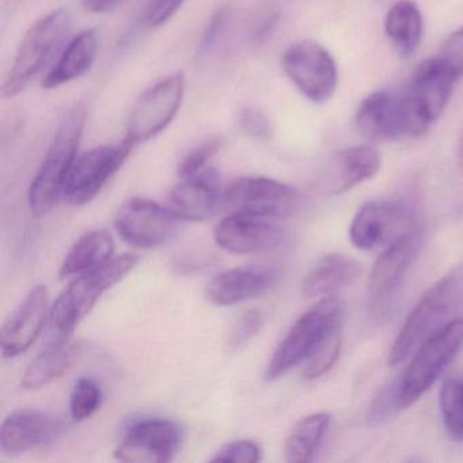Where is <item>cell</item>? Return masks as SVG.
Returning a JSON list of instances; mask_svg holds the SVG:
<instances>
[{"label": "cell", "instance_id": "cell-1", "mask_svg": "<svg viewBox=\"0 0 463 463\" xmlns=\"http://www.w3.org/2000/svg\"><path fill=\"white\" fill-rule=\"evenodd\" d=\"M85 126L86 109L82 105L72 108L59 126L29 188V207L34 216L50 213L61 197H64V189L78 158Z\"/></svg>", "mask_w": 463, "mask_h": 463}, {"label": "cell", "instance_id": "cell-2", "mask_svg": "<svg viewBox=\"0 0 463 463\" xmlns=\"http://www.w3.org/2000/svg\"><path fill=\"white\" fill-rule=\"evenodd\" d=\"M137 264L134 254H123L105 264L80 273L53 303L50 322L56 335H70L77 325L112 287L120 283Z\"/></svg>", "mask_w": 463, "mask_h": 463}, {"label": "cell", "instance_id": "cell-3", "mask_svg": "<svg viewBox=\"0 0 463 463\" xmlns=\"http://www.w3.org/2000/svg\"><path fill=\"white\" fill-rule=\"evenodd\" d=\"M71 31V17L66 10H55L37 21L26 32L4 83V96L13 99L23 93L42 74L61 50Z\"/></svg>", "mask_w": 463, "mask_h": 463}, {"label": "cell", "instance_id": "cell-4", "mask_svg": "<svg viewBox=\"0 0 463 463\" xmlns=\"http://www.w3.org/2000/svg\"><path fill=\"white\" fill-rule=\"evenodd\" d=\"M457 80L438 58L417 67L401 96L406 137H420L430 131L449 105Z\"/></svg>", "mask_w": 463, "mask_h": 463}, {"label": "cell", "instance_id": "cell-5", "mask_svg": "<svg viewBox=\"0 0 463 463\" xmlns=\"http://www.w3.org/2000/svg\"><path fill=\"white\" fill-rule=\"evenodd\" d=\"M463 346V318L454 319L433 332L421 345L398 381L400 408L420 400L438 381L444 368Z\"/></svg>", "mask_w": 463, "mask_h": 463}, {"label": "cell", "instance_id": "cell-6", "mask_svg": "<svg viewBox=\"0 0 463 463\" xmlns=\"http://www.w3.org/2000/svg\"><path fill=\"white\" fill-rule=\"evenodd\" d=\"M343 319L344 303L337 297H326L308 308L273 352L265 373L268 381H275L306 362L325 335Z\"/></svg>", "mask_w": 463, "mask_h": 463}, {"label": "cell", "instance_id": "cell-7", "mask_svg": "<svg viewBox=\"0 0 463 463\" xmlns=\"http://www.w3.org/2000/svg\"><path fill=\"white\" fill-rule=\"evenodd\" d=\"M420 232L398 237L376 260L368 276V314L375 324H383L392 314L398 291L409 268L421 248Z\"/></svg>", "mask_w": 463, "mask_h": 463}, {"label": "cell", "instance_id": "cell-8", "mask_svg": "<svg viewBox=\"0 0 463 463\" xmlns=\"http://www.w3.org/2000/svg\"><path fill=\"white\" fill-rule=\"evenodd\" d=\"M459 280L451 275L436 281L414 306L389 354L392 367L405 362L446 318L457 303Z\"/></svg>", "mask_w": 463, "mask_h": 463}, {"label": "cell", "instance_id": "cell-9", "mask_svg": "<svg viewBox=\"0 0 463 463\" xmlns=\"http://www.w3.org/2000/svg\"><path fill=\"white\" fill-rule=\"evenodd\" d=\"M185 93V77L175 72L147 89L135 101L127 121V137L135 146L158 137L172 124Z\"/></svg>", "mask_w": 463, "mask_h": 463}, {"label": "cell", "instance_id": "cell-10", "mask_svg": "<svg viewBox=\"0 0 463 463\" xmlns=\"http://www.w3.org/2000/svg\"><path fill=\"white\" fill-rule=\"evenodd\" d=\"M284 72L305 99L324 104L338 85V70L333 56L318 43L303 40L287 48L281 59Z\"/></svg>", "mask_w": 463, "mask_h": 463}, {"label": "cell", "instance_id": "cell-11", "mask_svg": "<svg viewBox=\"0 0 463 463\" xmlns=\"http://www.w3.org/2000/svg\"><path fill=\"white\" fill-rule=\"evenodd\" d=\"M180 422L165 417H142L124 430L115 457L123 462L165 463L175 459L184 444Z\"/></svg>", "mask_w": 463, "mask_h": 463}, {"label": "cell", "instance_id": "cell-12", "mask_svg": "<svg viewBox=\"0 0 463 463\" xmlns=\"http://www.w3.org/2000/svg\"><path fill=\"white\" fill-rule=\"evenodd\" d=\"M178 219L153 200L131 197L118 208L115 216L118 234L135 248L154 249L175 240Z\"/></svg>", "mask_w": 463, "mask_h": 463}, {"label": "cell", "instance_id": "cell-13", "mask_svg": "<svg viewBox=\"0 0 463 463\" xmlns=\"http://www.w3.org/2000/svg\"><path fill=\"white\" fill-rule=\"evenodd\" d=\"M134 147L126 137L118 145L99 146L78 156L64 189L67 202L72 205L90 203L123 166Z\"/></svg>", "mask_w": 463, "mask_h": 463}, {"label": "cell", "instance_id": "cell-14", "mask_svg": "<svg viewBox=\"0 0 463 463\" xmlns=\"http://www.w3.org/2000/svg\"><path fill=\"white\" fill-rule=\"evenodd\" d=\"M224 202L235 211L283 219L297 213L300 194L297 189L268 177H241L230 184Z\"/></svg>", "mask_w": 463, "mask_h": 463}, {"label": "cell", "instance_id": "cell-15", "mask_svg": "<svg viewBox=\"0 0 463 463\" xmlns=\"http://www.w3.org/2000/svg\"><path fill=\"white\" fill-rule=\"evenodd\" d=\"M66 420L51 411L23 409L10 414L0 430V449L7 457H18L40 447L51 446L67 432Z\"/></svg>", "mask_w": 463, "mask_h": 463}, {"label": "cell", "instance_id": "cell-16", "mask_svg": "<svg viewBox=\"0 0 463 463\" xmlns=\"http://www.w3.org/2000/svg\"><path fill=\"white\" fill-rule=\"evenodd\" d=\"M280 219L261 213L235 211L226 216L213 232L219 248L234 254L256 253L283 242L286 232Z\"/></svg>", "mask_w": 463, "mask_h": 463}, {"label": "cell", "instance_id": "cell-17", "mask_svg": "<svg viewBox=\"0 0 463 463\" xmlns=\"http://www.w3.org/2000/svg\"><path fill=\"white\" fill-rule=\"evenodd\" d=\"M47 287L36 286L13 311L0 332V345L5 357H17L37 340L50 314Z\"/></svg>", "mask_w": 463, "mask_h": 463}, {"label": "cell", "instance_id": "cell-18", "mask_svg": "<svg viewBox=\"0 0 463 463\" xmlns=\"http://www.w3.org/2000/svg\"><path fill=\"white\" fill-rule=\"evenodd\" d=\"M219 200L218 173L207 167L194 177L181 178L167 194L166 208L180 222H199L215 213Z\"/></svg>", "mask_w": 463, "mask_h": 463}, {"label": "cell", "instance_id": "cell-19", "mask_svg": "<svg viewBox=\"0 0 463 463\" xmlns=\"http://www.w3.org/2000/svg\"><path fill=\"white\" fill-rule=\"evenodd\" d=\"M278 281V273L264 267H242L219 273L207 287L216 306H234L261 297Z\"/></svg>", "mask_w": 463, "mask_h": 463}, {"label": "cell", "instance_id": "cell-20", "mask_svg": "<svg viewBox=\"0 0 463 463\" xmlns=\"http://www.w3.org/2000/svg\"><path fill=\"white\" fill-rule=\"evenodd\" d=\"M381 154L371 146H357L335 154L324 175V189L327 194H341L365 183L381 170Z\"/></svg>", "mask_w": 463, "mask_h": 463}, {"label": "cell", "instance_id": "cell-21", "mask_svg": "<svg viewBox=\"0 0 463 463\" xmlns=\"http://www.w3.org/2000/svg\"><path fill=\"white\" fill-rule=\"evenodd\" d=\"M354 121L363 137L376 142H392L406 137L401 97L389 91H375L365 97Z\"/></svg>", "mask_w": 463, "mask_h": 463}, {"label": "cell", "instance_id": "cell-22", "mask_svg": "<svg viewBox=\"0 0 463 463\" xmlns=\"http://www.w3.org/2000/svg\"><path fill=\"white\" fill-rule=\"evenodd\" d=\"M409 213L400 204L371 202L360 207L349 227V240L360 250H371L387 241Z\"/></svg>", "mask_w": 463, "mask_h": 463}, {"label": "cell", "instance_id": "cell-23", "mask_svg": "<svg viewBox=\"0 0 463 463\" xmlns=\"http://www.w3.org/2000/svg\"><path fill=\"white\" fill-rule=\"evenodd\" d=\"M362 273V265L354 257L332 253L319 260L302 283L306 299L329 297L333 292L354 283Z\"/></svg>", "mask_w": 463, "mask_h": 463}, {"label": "cell", "instance_id": "cell-24", "mask_svg": "<svg viewBox=\"0 0 463 463\" xmlns=\"http://www.w3.org/2000/svg\"><path fill=\"white\" fill-rule=\"evenodd\" d=\"M97 48L96 32L93 29L80 32L67 44L58 61L43 78V88L51 90L83 77L96 61Z\"/></svg>", "mask_w": 463, "mask_h": 463}, {"label": "cell", "instance_id": "cell-25", "mask_svg": "<svg viewBox=\"0 0 463 463\" xmlns=\"http://www.w3.org/2000/svg\"><path fill=\"white\" fill-rule=\"evenodd\" d=\"M77 356V345L70 341V335H56L26 368L23 376L24 389H42L61 378L72 367Z\"/></svg>", "mask_w": 463, "mask_h": 463}, {"label": "cell", "instance_id": "cell-26", "mask_svg": "<svg viewBox=\"0 0 463 463\" xmlns=\"http://www.w3.org/2000/svg\"><path fill=\"white\" fill-rule=\"evenodd\" d=\"M115 242L104 230L88 232L77 241L61 267V279L71 278L94 269L112 260Z\"/></svg>", "mask_w": 463, "mask_h": 463}, {"label": "cell", "instance_id": "cell-27", "mask_svg": "<svg viewBox=\"0 0 463 463\" xmlns=\"http://www.w3.org/2000/svg\"><path fill=\"white\" fill-rule=\"evenodd\" d=\"M384 32L401 56H411L421 42L422 15L419 7L409 0L395 4L387 12Z\"/></svg>", "mask_w": 463, "mask_h": 463}, {"label": "cell", "instance_id": "cell-28", "mask_svg": "<svg viewBox=\"0 0 463 463\" xmlns=\"http://www.w3.org/2000/svg\"><path fill=\"white\" fill-rule=\"evenodd\" d=\"M330 420V414L314 413L298 421L284 444L287 462L305 463L313 459V455L327 432Z\"/></svg>", "mask_w": 463, "mask_h": 463}, {"label": "cell", "instance_id": "cell-29", "mask_svg": "<svg viewBox=\"0 0 463 463\" xmlns=\"http://www.w3.org/2000/svg\"><path fill=\"white\" fill-rule=\"evenodd\" d=\"M439 403L449 440L463 443V379H446L441 384Z\"/></svg>", "mask_w": 463, "mask_h": 463}, {"label": "cell", "instance_id": "cell-30", "mask_svg": "<svg viewBox=\"0 0 463 463\" xmlns=\"http://www.w3.org/2000/svg\"><path fill=\"white\" fill-rule=\"evenodd\" d=\"M343 321L337 322L322 338L313 354L306 360L303 378L317 379L326 373L335 365L343 343Z\"/></svg>", "mask_w": 463, "mask_h": 463}, {"label": "cell", "instance_id": "cell-31", "mask_svg": "<svg viewBox=\"0 0 463 463\" xmlns=\"http://www.w3.org/2000/svg\"><path fill=\"white\" fill-rule=\"evenodd\" d=\"M102 390L94 379L82 376L75 381L70 395V413L74 421L90 419L102 403Z\"/></svg>", "mask_w": 463, "mask_h": 463}, {"label": "cell", "instance_id": "cell-32", "mask_svg": "<svg viewBox=\"0 0 463 463\" xmlns=\"http://www.w3.org/2000/svg\"><path fill=\"white\" fill-rule=\"evenodd\" d=\"M222 146H223V140L221 137H213L192 148L178 164V175L181 178L194 177L207 169L211 159L222 150Z\"/></svg>", "mask_w": 463, "mask_h": 463}, {"label": "cell", "instance_id": "cell-33", "mask_svg": "<svg viewBox=\"0 0 463 463\" xmlns=\"http://www.w3.org/2000/svg\"><path fill=\"white\" fill-rule=\"evenodd\" d=\"M264 324V316L259 310L246 311L240 317L234 326L230 330L227 345L230 349H238L253 340L259 335Z\"/></svg>", "mask_w": 463, "mask_h": 463}, {"label": "cell", "instance_id": "cell-34", "mask_svg": "<svg viewBox=\"0 0 463 463\" xmlns=\"http://www.w3.org/2000/svg\"><path fill=\"white\" fill-rule=\"evenodd\" d=\"M261 459V449L251 440L226 444L213 455V462L256 463Z\"/></svg>", "mask_w": 463, "mask_h": 463}, {"label": "cell", "instance_id": "cell-35", "mask_svg": "<svg viewBox=\"0 0 463 463\" xmlns=\"http://www.w3.org/2000/svg\"><path fill=\"white\" fill-rule=\"evenodd\" d=\"M238 127L243 134L256 139L268 140L272 137L269 118L262 110L256 108H243L238 115Z\"/></svg>", "mask_w": 463, "mask_h": 463}, {"label": "cell", "instance_id": "cell-36", "mask_svg": "<svg viewBox=\"0 0 463 463\" xmlns=\"http://www.w3.org/2000/svg\"><path fill=\"white\" fill-rule=\"evenodd\" d=\"M438 59L457 80L463 77V26L449 34Z\"/></svg>", "mask_w": 463, "mask_h": 463}, {"label": "cell", "instance_id": "cell-37", "mask_svg": "<svg viewBox=\"0 0 463 463\" xmlns=\"http://www.w3.org/2000/svg\"><path fill=\"white\" fill-rule=\"evenodd\" d=\"M400 408V401H398V381L387 384L379 392L373 400V406L368 414V421L373 424L384 421L389 419L395 411Z\"/></svg>", "mask_w": 463, "mask_h": 463}, {"label": "cell", "instance_id": "cell-38", "mask_svg": "<svg viewBox=\"0 0 463 463\" xmlns=\"http://www.w3.org/2000/svg\"><path fill=\"white\" fill-rule=\"evenodd\" d=\"M185 0H150L146 10V23L150 26L166 24L183 6Z\"/></svg>", "mask_w": 463, "mask_h": 463}, {"label": "cell", "instance_id": "cell-39", "mask_svg": "<svg viewBox=\"0 0 463 463\" xmlns=\"http://www.w3.org/2000/svg\"><path fill=\"white\" fill-rule=\"evenodd\" d=\"M227 13L229 12L226 9L219 10L208 24L205 33L203 34L202 42H200L199 50H197V58H205L215 48L227 23V15H229Z\"/></svg>", "mask_w": 463, "mask_h": 463}, {"label": "cell", "instance_id": "cell-40", "mask_svg": "<svg viewBox=\"0 0 463 463\" xmlns=\"http://www.w3.org/2000/svg\"><path fill=\"white\" fill-rule=\"evenodd\" d=\"M126 0H80L83 9L93 14H105L113 12L124 4Z\"/></svg>", "mask_w": 463, "mask_h": 463}, {"label": "cell", "instance_id": "cell-41", "mask_svg": "<svg viewBox=\"0 0 463 463\" xmlns=\"http://www.w3.org/2000/svg\"><path fill=\"white\" fill-rule=\"evenodd\" d=\"M460 161H462V164H463V142H462V146H460Z\"/></svg>", "mask_w": 463, "mask_h": 463}]
</instances>
